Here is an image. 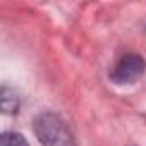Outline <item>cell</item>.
<instances>
[{
    "label": "cell",
    "mask_w": 146,
    "mask_h": 146,
    "mask_svg": "<svg viewBox=\"0 0 146 146\" xmlns=\"http://www.w3.org/2000/svg\"><path fill=\"white\" fill-rule=\"evenodd\" d=\"M35 132L43 146H74V137L69 125L53 112H45L36 117Z\"/></svg>",
    "instance_id": "1"
},
{
    "label": "cell",
    "mask_w": 146,
    "mask_h": 146,
    "mask_svg": "<svg viewBox=\"0 0 146 146\" xmlns=\"http://www.w3.org/2000/svg\"><path fill=\"white\" fill-rule=\"evenodd\" d=\"M146 64L136 53H127L117 60L110 70V79L115 84H131L144 74Z\"/></svg>",
    "instance_id": "2"
},
{
    "label": "cell",
    "mask_w": 146,
    "mask_h": 146,
    "mask_svg": "<svg viewBox=\"0 0 146 146\" xmlns=\"http://www.w3.org/2000/svg\"><path fill=\"white\" fill-rule=\"evenodd\" d=\"M0 146H29V144L19 132H4L2 139H0Z\"/></svg>",
    "instance_id": "3"
}]
</instances>
